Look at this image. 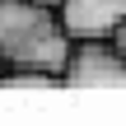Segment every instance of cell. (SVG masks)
<instances>
[{"instance_id":"cell-1","label":"cell","mask_w":126,"mask_h":126,"mask_svg":"<svg viewBox=\"0 0 126 126\" xmlns=\"http://www.w3.org/2000/svg\"><path fill=\"white\" fill-rule=\"evenodd\" d=\"M70 33L56 5L42 0H0V61L5 70H33L61 79L70 61Z\"/></svg>"},{"instance_id":"cell-2","label":"cell","mask_w":126,"mask_h":126,"mask_svg":"<svg viewBox=\"0 0 126 126\" xmlns=\"http://www.w3.org/2000/svg\"><path fill=\"white\" fill-rule=\"evenodd\" d=\"M61 84L65 89H126V56L108 37H84L70 47Z\"/></svg>"},{"instance_id":"cell-3","label":"cell","mask_w":126,"mask_h":126,"mask_svg":"<svg viewBox=\"0 0 126 126\" xmlns=\"http://www.w3.org/2000/svg\"><path fill=\"white\" fill-rule=\"evenodd\" d=\"M56 14H61L70 42L112 37L126 23V0H56Z\"/></svg>"},{"instance_id":"cell-4","label":"cell","mask_w":126,"mask_h":126,"mask_svg":"<svg viewBox=\"0 0 126 126\" xmlns=\"http://www.w3.org/2000/svg\"><path fill=\"white\" fill-rule=\"evenodd\" d=\"M108 42H112V47H117V51H122V56H126V23H122V28H117V33H112V37H108Z\"/></svg>"},{"instance_id":"cell-5","label":"cell","mask_w":126,"mask_h":126,"mask_svg":"<svg viewBox=\"0 0 126 126\" xmlns=\"http://www.w3.org/2000/svg\"><path fill=\"white\" fill-rule=\"evenodd\" d=\"M0 79H5V61H0Z\"/></svg>"},{"instance_id":"cell-6","label":"cell","mask_w":126,"mask_h":126,"mask_svg":"<svg viewBox=\"0 0 126 126\" xmlns=\"http://www.w3.org/2000/svg\"><path fill=\"white\" fill-rule=\"evenodd\" d=\"M42 5H56V0H42Z\"/></svg>"}]
</instances>
